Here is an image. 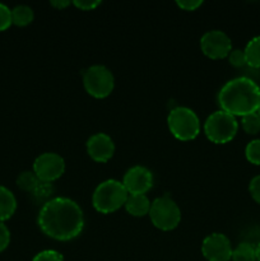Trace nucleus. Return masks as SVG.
I'll return each instance as SVG.
<instances>
[{"instance_id":"obj_1","label":"nucleus","mask_w":260,"mask_h":261,"mask_svg":"<svg viewBox=\"0 0 260 261\" xmlns=\"http://www.w3.org/2000/svg\"><path fill=\"white\" fill-rule=\"evenodd\" d=\"M37 224L50 239L70 241L76 239L83 231V211L71 199L53 198L41 206Z\"/></svg>"},{"instance_id":"obj_2","label":"nucleus","mask_w":260,"mask_h":261,"mask_svg":"<svg viewBox=\"0 0 260 261\" xmlns=\"http://www.w3.org/2000/svg\"><path fill=\"white\" fill-rule=\"evenodd\" d=\"M218 105L235 117L254 114L260 106V87L246 76L231 79L219 91Z\"/></svg>"},{"instance_id":"obj_3","label":"nucleus","mask_w":260,"mask_h":261,"mask_svg":"<svg viewBox=\"0 0 260 261\" xmlns=\"http://www.w3.org/2000/svg\"><path fill=\"white\" fill-rule=\"evenodd\" d=\"M129 196L121 181L110 180L99 184L92 195L93 208L101 214H111L125 205Z\"/></svg>"},{"instance_id":"obj_4","label":"nucleus","mask_w":260,"mask_h":261,"mask_svg":"<svg viewBox=\"0 0 260 261\" xmlns=\"http://www.w3.org/2000/svg\"><path fill=\"white\" fill-rule=\"evenodd\" d=\"M168 130L181 142L194 140L200 133V121L195 112L189 107H176L167 116Z\"/></svg>"},{"instance_id":"obj_5","label":"nucleus","mask_w":260,"mask_h":261,"mask_svg":"<svg viewBox=\"0 0 260 261\" xmlns=\"http://www.w3.org/2000/svg\"><path fill=\"white\" fill-rule=\"evenodd\" d=\"M239 122L236 117L218 110L206 117L204 122V134L214 144L229 143L237 134Z\"/></svg>"},{"instance_id":"obj_6","label":"nucleus","mask_w":260,"mask_h":261,"mask_svg":"<svg viewBox=\"0 0 260 261\" xmlns=\"http://www.w3.org/2000/svg\"><path fill=\"white\" fill-rule=\"evenodd\" d=\"M148 216L153 226L161 231H172L180 224L181 221L180 208L176 201L167 195L152 201Z\"/></svg>"},{"instance_id":"obj_7","label":"nucleus","mask_w":260,"mask_h":261,"mask_svg":"<svg viewBox=\"0 0 260 261\" xmlns=\"http://www.w3.org/2000/svg\"><path fill=\"white\" fill-rule=\"evenodd\" d=\"M83 86L89 96L106 98L114 91V74L105 65H92L83 73Z\"/></svg>"},{"instance_id":"obj_8","label":"nucleus","mask_w":260,"mask_h":261,"mask_svg":"<svg viewBox=\"0 0 260 261\" xmlns=\"http://www.w3.org/2000/svg\"><path fill=\"white\" fill-rule=\"evenodd\" d=\"M64 171L65 161L58 153H42L33 162V172L43 182H54L63 176Z\"/></svg>"},{"instance_id":"obj_9","label":"nucleus","mask_w":260,"mask_h":261,"mask_svg":"<svg viewBox=\"0 0 260 261\" xmlns=\"http://www.w3.org/2000/svg\"><path fill=\"white\" fill-rule=\"evenodd\" d=\"M200 48L206 58L212 60H221L227 58L232 51L231 38L223 31H208L201 36Z\"/></svg>"},{"instance_id":"obj_10","label":"nucleus","mask_w":260,"mask_h":261,"mask_svg":"<svg viewBox=\"0 0 260 261\" xmlns=\"http://www.w3.org/2000/svg\"><path fill=\"white\" fill-rule=\"evenodd\" d=\"M121 182L129 195H145L153 186V175L144 166H134L126 171Z\"/></svg>"},{"instance_id":"obj_11","label":"nucleus","mask_w":260,"mask_h":261,"mask_svg":"<svg viewBox=\"0 0 260 261\" xmlns=\"http://www.w3.org/2000/svg\"><path fill=\"white\" fill-rule=\"evenodd\" d=\"M232 250L228 237L223 233L209 234L201 244V254L208 261H229Z\"/></svg>"},{"instance_id":"obj_12","label":"nucleus","mask_w":260,"mask_h":261,"mask_svg":"<svg viewBox=\"0 0 260 261\" xmlns=\"http://www.w3.org/2000/svg\"><path fill=\"white\" fill-rule=\"evenodd\" d=\"M86 147L89 157L98 163H106L115 153L114 140L105 133H97L89 137Z\"/></svg>"},{"instance_id":"obj_13","label":"nucleus","mask_w":260,"mask_h":261,"mask_svg":"<svg viewBox=\"0 0 260 261\" xmlns=\"http://www.w3.org/2000/svg\"><path fill=\"white\" fill-rule=\"evenodd\" d=\"M150 204L147 195H129L124 206L130 216L140 218L149 214Z\"/></svg>"},{"instance_id":"obj_14","label":"nucleus","mask_w":260,"mask_h":261,"mask_svg":"<svg viewBox=\"0 0 260 261\" xmlns=\"http://www.w3.org/2000/svg\"><path fill=\"white\" fill-rule=\"evenodd\" d=\"M17 211V199L14 194L5 186L0 185V222L12 218Z\"/></svg>"},{"instance_id":"obj_15","label":"nucleus","mask_w":260,"mask_h":261,"mask_svg":"<svg viewBox=\"0 0 260 261\" xmlns=\"http://www.w3.org/2000/svg\"><path fill=\"white\" fill-rule=\"evenodd\" d=\"M33 18H35V13H33L32 8L28 5L20 4L12 9V23L18 27H25V25L31 24Z\"/></svg>"},{"instance_id":"obj_16","label":"nucleus","mask_w":260,"mask_h":261,"mask_svg":"<svg viewBox=\"0 0 260 261\" xmlns=\"http://www.w3.org/2000/svg\"><path fill=\"white\" fill-rule=\"evenodd\" d=\"M245 58H246V65L250 68H260V36L251 38L247 42L244 50Z\"/></svg>"},{"instance_id":"obj_17","label":"nucleus","mask_w":260,"mask_h":261,"mask_svg":"<svg viewBox=\"0 0 260 261\" xmlns=\"http://www.w3.org/2000/svg\"><path fill=\"white\" fill-rule=\"evenodd\" d=\"M232 261H256L255 247L247 242H241L232 250Z\"/></svg>"},{"instance_id":"obj_18","label":"nucleus","mask_w":260,"mask_h":261,"mask_svg":"<svg viewBox=\"0 0 260 261\" xmlns=\"http://www.w3.org/2000/svg\"><path fill=\"white\" fill-rule=\"evenodd\" d=\"M38 182H40V180L33 171H24V172L19 173V176L17 177V186L25 193L32 194Z\"/></svg>"},{"instance_id":"obj_19","label":"nucleus","mask_w":260,"mask_h":261,"mask_svg":"<svg viewBox=\"0 0 260 261\" xmlns=\"http://www.w3.org/2000/svg\"><path fill=\"white\" fill-rule=\"evenodd\" d=\"M241 126L249 135H256L260 133V115L257 112L241 117Z\"/></svg>"},{"instance_id":"obj_20","label":"nucleus","mask_w":260,"mask_h":261,"mask_svg":"<svg viewBox=\"0 0 260 261\" xmlns=\"http://www.w3.org/2000/svg\"><path fill=\"white\" fill-rule=\"evenodd\" d=\"M54 194V186L51 182H43V181H40L38 182V185L36 186V189L33 190L32 195L33 198L36 199V200L38 201H42L43 204L46 203V201L51 200V196H53Z\"/></svg>"},{"instance_id":"obj_21","label":"nucleus","mask_w":260,"mask_h":261,"mask_svg":"<svg viewBox=\"0 0 260 261\" xmlns=\"http://www.w3.org/2000/svg\"><path fill=\"white\" fill-rule=\"evenodd\" d=\"M245 155L250 163L260 166V139H254L245 148Z\"/></svg>"},{"instance_id":"obj_22","label":"nucleus","mask_w":260,"mask_h":261,"mask_svg":"<svg viewBox=\"0 0 260 261\" xmlns=\"http://www.w3.org/2000/svg\"><path fill=\"white\" fill-rule=\"evenodd\" d=\"M228 63L231 64L235 68H242V66L246 65V58H245L244 50H240V48H235L229 53Z\"/></svg>"},{"instance_id":"obj_23","label":"nucleus","mask_w":260,"mask_h":261,"mask_svg":"<svg viewBox=\"0 0 260 261\" xmlns=\"http://www.w3.org/2000/svg\"><path fill=\"white\" fill-rule=\"evenodd\" d=\"M12 24V9L0 3V32L8 30Z\"/></svg>"},{"instance_id":"obj_24","label":"nucleus","mask_w":260,"mask_h":261,"mask_svg":"<svg viewBox=\"0 0 260 261\" xmlns=\"http://www.w3.org/2000/svg\"><path fill=\"white\" fill-rule=\"evenodd\" d=\"M32 261H64L63 255L55 250H43L38 252Z\"/></svg>"},{"instance_id":"obj_25","label":"nucleus","mask_w":260,"mask_h":261,"mask_svg":"<svg viewBox=\"0 0 260 261\" xmlns=\"http://www.w3.org/2000/svg\"><path fill=\"white\" fill-rule=\"evenodd\" d=\"M249 193L251 198L254 199V201L260 204V175L251 178L249 184Z\"/></svg>"},{"instance_id":"obj_26","label":"nucleus","mask_w":260,"mask_h":261,"mask_svg":"<svg viewBox=\"0 0 260 261\" xmlns=\"http://www.w3.org/2000/svg\"><path fill=\"white\" fill-rule=\"evenodd\" d=\"M10 244V231L4 222H0V252L4 251Z\"/></svg>"},{"instance_id":"obj_27","label":"nucleus","mask_w":260,"mask_h":261,"mask_svg":"<svg viewBox=\"0 0 260 261\" xmlns=\"http://www.w3.org/2000/svg\"><path fill=\"white\" fill-rule=\"evenodd\" d=\"M178 8H181L183 10H186V12H193V10H196L199 7H201L203 2L201 0H183V2L176 3Z\"/></svg>"},{"instance_id":"obj_28","label":"nucleus","mask_w":260,"mask_h":261,"mask_svg":"<svg viewBox=\"0 0 260 261\" xmlns=\"http://www.w3.org/2000/svg\"><path fill=\"white\" fill-rule=\"evenodd\" d=\"M74 7H76L81 10H93L98 5H101V2H92V0H75L73 3Z\"/></svg>"},{"instance_id":"obj_29","label":"nucleus","mask_w":260,"mask_h":261,"mask_svg":"<svg viewBox=\"0 0 260 261\" xmlns=\"http://www.w3.org/2000/svg\"><path fill=\"white\" fill-rule=\"evenodd\" d=\"M70 4L71 3L68 2V0H53V2H51V5L59 10L65 9V8H68Z\"/></svg>"},{"instance_id":"obj_30","label":"nucleus","mask_w":260,"mask_h":261,"mask_svg":"<svg viewBox=\"0 0 260 261\" xmlns=\"http://www.w3.org/2000/svg\"><path fill=\"white\" fill-rule=\"evenodd\" d=\"M255 255H256V261H260V242L255 247Z\"/></svg>"},{"instance_id":"obj_31","label":"nucleus","mask_w":260,"mask_h":261,"mask_svg":"<svg viewBox=\"0 0 260 261\" xmlns=\"http://www.w3.org/2000/svg\"><path fill=\"white\" fill-rule=\"evenodd\" d=\"M257 114L260 115V106H259V110H257Z\"/></svg>"}]
</instances>
